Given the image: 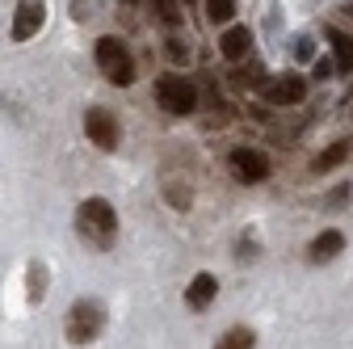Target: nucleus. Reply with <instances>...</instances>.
I'll list each match as a JSON object with an SVG mask.
<instances>
[{"mask_svg":"<svg viewBox=\"0 0 353 349\" xmlns=\"http://www.w3.org/2000/svg\"><path fill=\"white\" fill-rule=\"evenodd\" d=\"M72 228L80 236L84 248H93V252H110L118 244V232H122V219H118V210L110 198L93 194V198H84L76 202V215H72Z\"/></svg>","mask_w":353,"mask_h":349,"instance_id":"1","label":"nucleus"},{"mask_svg":"<svg viewBox=\"0 0 353 349\" xmlns=\"http://www.w3.org/2000/svg\"><path fill=\"white\" fill-rule=\"evenodd\" d=\"M93 63H97V72L114 84V89H130V84L139 80L135 55H130V47H126L118 34H101L93 42Z\"/></svg>","mask_w":353,"mask_h":349,"instance_id":"2","label":"nucleus"},{"mask_svg":"<svg viewBox=\"0 0 353 349\" xmlns=\"http://www.w3.org/2000/svg\"><path fill=\"white\" fill-rule=\"evenodd\" d=\"M105 303L101 299H76L72 308H68V316H63V337H68V345H76V349H84V345H93L101 332H105Z\"/></svg>","mask_w":353,"mask_h":349,"instance_id":"3","label":"nucleus"},{"mask_svg":"<svg viewBox=\"0 0 353 349\" xmlns=\"http://www.w3.org/2000/svg\"><path fill=\"white\" fill-rule=\"evenodd\" d=\"M152 97H156V106H160L168 118H190V114L198 110V89H194V80L181 76V72H160Z\"/></svg>","mask_w":353,"mask_h":349,"instance_id":"4","label":"nucleus"},{"mask_svg":"<svg viewBox=\"0 0 353 349\" xmlns=\"http://www.w3.org/2000/svg\"><path fill=\"white\" fill-rule=\"evenodd\" d=\"M80 126H84L88 143H93L97 152H118V143H122V122H118L114 110H105V106H88Z\"/></svg>","mask_w":353,"mask_h":349,"instance_id":"5","label":"nucleus"},{"mask_svg":"<svg viewBox=\"0 0 353 349\" xmlns=\"http://www.w3.org/2000/svg\"><path fill=\"white\" fill-rule=\"evenodd\" d=\"M228 168H232V177L240 186H261V181L274 177V160L261 148H232L228 152Z\"/></svg>","mask_w":353,"mask_h":349,"instance_id":"6","label":"nucleus"},{"mask_svg":"<svg viewBox=\"0 0 353 349\" xmlns=\"http://www.w3.org/2000/svg\"><path fill=\"white\" fill-rule=\"evenodd\" d=\"M47 26V0H17L13 5V21H9V38L13 42H30Z\"/></svg>","mask_w":353,"mask_h":349,"instance_id":"7","label":"nucleus"},{"mask_svg":"<svg viewBox=\"0 0 353 349\" xmlns=\"http://www.w3.org/2000/svg\"><path fill=\"white\" fill-rule=\"evenodd\" d=\"M261 97L270 101V106H303L307 101V76H299V72L270 76V80H265V89H261Z\"/></svg>","mask_w":353,"mask_h":349,"instance_id":"8","label":"nucleus"},{"mask_svg":"<svg viewBox=\"0 0 353 349\" xmlns=\"http://www.w3.org/2000/svg\"><path fill=\"white\" fill-rule=\"evenodd\" d=\"M248 51H252V30L248 26L232 21V26L219 30V59H223V63H244Z\"/></svg>","mask_w":353,"mask_h":349,"instance_id":"9","label":"nucleus"},{"mask_svg":"<svg viewBox=\"0 0 353 349\" xmlns=\"http://www.w3.org/2000/svg\"><path fill=\"white\" fill-rule=\"evenodd\" d=\"M185 308L190 312H210V303L219 299V278L210 274V270H198L194 278H190V286H185Z\"/></svg>","mask_w":353,"mask_h":349,"instance_id":"10","label":"nucleus"},{"mask_svg":"<svg viewBox=\"0 0 353 349\" xmlns=\"http://www.w3.org/2000/svg\"><path fill=\"white\" fill-rule=\"evenodd\" d=\"M345 252V232L341 228H324L312 236V244H307V261L312 266H328V261H336Z\"/></svg>","mask_w":353,"mask_h":349,"instance_id":"11","label":"nucleus"},{"mask_svg":"<svg viewBox=\"0 0 353 349\" xmlns=\"http://www.w3.org/2000/svg\"><path fill=\"white\" fill-rule=\"evenodd\" d=\"M324 42H328V59L336 68V76H349L353 72V38L341 30V26H324Z\"/></svg>","mask_w":353,"mask_h":349,"instance_id":"12","label":"nucleus"},{"mask_svg":"<svg viewBox=\"0 0 353 349\" xmlns=\"http://www.w3.org/2000/svg\"><path fill=\"white\" fill-rule=\"evenodd\" d=\"M353 156V139H336L328 152H320L316 160H312V172H316V177H324V172H332V168H341L345 160Z\"/></svg>","mask_w":353,"mask_h":349,"instance_id":"13","label":"nucleus"},{"mask_svg":"<svg viewBox=\"0 0 353 349\" xmlns=\"http://www.w3.org/2000/svg\"><path fill=\"white\" fill-rule=\"evenodd\" d=\"M210 349H256V332L248 324H232V328H223L214 337Z\"/></svg>","mask_w":353,"mask_h":349,"instance_id":"14","label":"nucleus"},{"mask_svg":"<svg viewBox=\"0 0 353 349\" xmlns=\"http://www.w3.org/2000/svg\"><path fill=\"white\" fill-rule=\"evenodd\" d=\"M42 295H47V266H42V261H30V270H26V299L42 303Z\"/></svg>","mask_w":353,"mask_h":349,"instance_id":"15","label":"nucleus"},{"mask_svg":"<svg viewBox=\"0 0 353 349\" xmlns=\"http://www.w3.org/2000/svg\"><path fill=\"white\" fill-rule=\"evenodd\" d=\"M206 21L210 26H232L236 21V0H206Z\"/></svg>","mask_w":353,"mask_h":349,"instance_id":"16","label":"nucleus"},{"mask_svg":"<svg viewBox=\"0 0 353 349\" xmlns=\"http://www.w3.org/2000/svg\"><path fill=\"white\" fill-rule=\"evenodd\" d=\"M156 17L168 26V30H176L185 21V13H181V0H156Z\"/></svg>","mask_w":353,"mask_h":349,"instance_id":"17","label":"nucleus"},{"mask_svg":"<svg viewBox=\"0 0 353 349\" xmlns=\"http://www.w3.org/2000/svg\"><path fill=\"white\" fill-rule=\"evenodd\" d=\"M256 257H261V240H256V232H244L240 244H236V261L248 266V261H256Z\"/></svg>","mask_w":353,"mask_h":349,"instance_id":"18","label":"nucleus"},{"mask_svg":"<svg viewBox=\"0 0 353 349\" xmlns=\"http://www.w3.org/2000/svg\"><path fill=\"white\" fill-rule=\"evenodd\" d=\"M290 47H294V59H316V38L312 34H294V42H290Z\"/></svg>","mask_w":353,"mask_h":349,"instance_id":"19","label":"nucleus"},{"mask_svg":"<svg viewBox=\"0 0 353 349\" xmlns=\"http://www.w3.org/2000/svg\"><path fill=\"white\" fill-rule=\"evenodd\" d=\"M312 72H316V80H332V76H336V68H332V59H328V55H316Z\"/></svg>","mask_w":353,"mask_h":349,"instance_id":"20","label":"nucleus"},{"mask_svg":"<svg viewBox=\"0 0 353 349\" xmlns=\"http://www.w3.org/2000/svg\"><path fill=\"white\" fill-rule=\"evenodd\" d=\"M164 47H168V59H172V63H185V59H190V51H185V42H181V38H168Z\"/></svg>","mask_w":353,"mask_h":349,"instance_id":"21","label":"nucleus"},{"mask_svg":"<svg viewBox=\"0 0 353 349\" xmlns=\"http://www.w3.org/2000/svg\"><path fill=\"white\" fill-rule=\"evenodd\" d=\"M345 198H349V186H341V190H332V194L324 198V206H341Z\"/></svg>","mask_w":353,"mask_h":349,"instance_id":"22","label":"nucleus"},{"mask_svg":"<svg viewBox=\"0 0 353 349\" xmlns=\"http://www.w3.org/2000/svg\"><path fill=\"white\" fill-rule=\"evenodd\" d=\"M122 5H143V0H122Z\"/></svg>","mask_w":353,"mask_h":349,"instance_id":"23","label":"nucleus"},{"mask_svg":"<svg viewBox=\"0 0 353 349\" xmlns=\"http://www.w3.org/2000/svg\"><path fill=\"white\" fill-rule=\"evenodd\" d=\"M181 5H198V0H181Z\"/></svg>","mask_w":353,"mask_h":349,"instance_id":"24","label":"nucleus"}]
</instances>
